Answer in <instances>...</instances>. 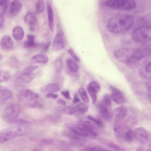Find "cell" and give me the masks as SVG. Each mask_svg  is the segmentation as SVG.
<instances>
[{
  "mask_svg": "<svg viewBox=\"0 0 151 151\" xmlns=\"http://www.w3.org/2000/svg\"><path fill=\"white\" fill-rule=\"evenodd\" d=\"M27 40L24 43V46L25 48L33 47L36 46L37 44L35 42V36L32 35H28L27 36Z\"/></svg>",
  "mask_w": 151,
  "mask_h": 151,
  "instance_id": "cell-27",
  "label": "cell"
},
{
  "mask_svg": "<svg viewBox=\"0 0 151 151\" xmlns=\"http://www.w3.org/2000/svg\"><path fill=\"white\" fill-rule=\"evenodd\" d=\"M66 127L68 129L80 137L91 139H95L97 137L96 133L93 130L74 126L70 124H67Z\"/></svg>",
  "mask_w": 151,
  "mask_h": 151,
  "instance_id": "cell-6",
  "label": "cell"
},
{
  "mask_svg": "<svg viewBox=\"0 0 151 151\" xmlns=\"http://www.w3.org/2000/svg\"><path fill=\"white\" fill-rule=\"evenodd\" d=\"M34 78L32 73H22L14 77L15 81L19 83H27L31 82Z\"/></svg>",
  "mask_w": 151,
  "mask_h": 151,
  "instance_id": "cell-16",
  "label": "cell"
},
{
  "mask_svg": "<svg viewBox=\"0 0 151 151\" xmlns=\"http://www.w3.org/2000/svg\"><path fill=\"white\" fill-rule=\"evenodd\" d=\"M121 121L116 120L114 125V129L115 137L119 141L124 139V130Z\"/></svg>",
  "mask_w": 151,
  "mask_h": 151,
  "instance_id": "cell-15",
  "label": "cell"
},
{
  "mask_svg": "<svg viewBox=\"0 0 151 151\" xmlns=\"http://www.w3.org/2000/svg\"><path fill=\"white\" fill-rule=\"evenodd\" d=\"M50 42H49L44 47V50L45 51H47L49 48L50 46Z\"/></svg>",
  "mask_w": 151,
  "mask_h": 151,
  "instance_id": "cell-56",
  "label": "cell"
},
{
  "mask_svg": "<svg viewBox=\"0 0 151 151\" xmlns=\"http://www.w3.org/2000/svg\"><path fill=\"white\" fill-rule=\"evenodd\" d=\"M8 122L10 124L17 125L30 126L31 125L30 123L28 121L16 118L10 119Z\"/></svg>",
  "mask_w": 151,
  "mask_h": 151,
  "instance_id": "cell-29",
  "label": "cell"
},
{
  "mask_svg": "<svg viewBox=\"0 0 151 151\" xmlns=\"http://www.w3.org/2000/svg\"><path fill=\"white\" fill-rule=\"evenodd\" d=\"M128 120L129 122L130 123L132 124H135L137 122V119L132 116H129Z\"/></svg>",
  "mask_w": 151,
  "mask_h": 151,
  "instance_id": "cell-51",
  "label": "cell"
},
{
  "mask_svg": "<svg viewBox=\"0 0 151 151\" xmlns=\"http://www.w3.org/2000/svg\"><path fill=\"white\" fill-rule=\"evenodd\" d=\"M46 6L49 27L51 31L52 32L54 26L53 11L51 5L48 1H47Z\"/></svg>",
  "mask_w": 151,
  "mask_h": 151,
  "instance_id": "cell-18",
  "label": "cell"
},
{
  "mask_svg": "<svg viewBox=\"0 0 151 151\" xmlns=\"http://www.w3.org/2000/svg\"><path fill=\"white\" fill-rule=\"evenodd\" d=\"M28 105L32 108H41L42 107V105L36 100L29 101Z\"/></svg>",
  "mask_w": 151,
  "mask_h": 151,
  "instance_id": "cell-45",
  "label": "cell"
},
{
  "mask_svg": "<svg viewBox=\"0 0 151 151\" xmlns=\"http://www.w3.org/2000/svg\"><path fill=\"white\" fill-rule=\"evenodd\" d=\"M61 134L63 136L71 139L78 140L83 139L81 137L78 136L68 129L63 131L61 132Z\"/></svg>",
  "mask_w": 151,
  "mask_h": 151,
  "instance_id": "cell-28",
  "label": "cell"
},
{
  "mask_svg": "<svg viewBox=\"0 0 151 151\" xmlns=\"http://www.w3.org/2000/svg\"><path fill=\"white\" fill-rule=\"evenodd\" d=\"M38 66L37 65H31L27 67L22 71V73H31L38 68Z\"/></svg>",
  "mask_w": 151,
  "mask_h": 151,
  "instance_id": "cell-46",
  "label": "cell"
},
{
  "mask_svg": "<svg viewBox=\"0 0 151 151\" xmlns=\"http://www.w3.org/2000/svg\"><path fill=\"white\" fill-rule=\"evenodd\" d=\"M87 90L92 101V103L94 104L97 100V96L95 92L91 89L88 86L87 87Z\"/></svg>",
  "mask_w": 151,
  "mask_h": 151,
  "instance_id": "cell-42",
  "label": "cell"
},
{
  "mask_svg": "<svg viewBox=\"0 0 151 151\" xmlns=\"http://www.w3.org/2000/svg\"><path fill=\"white\" fill-rule=\"evenodd\" d=\"M10 77V74L9 73L0 70V83L7 81Z\"/></svg>",
  "mask_w": 151,
  "mask_h": 151,
  "instance_id": "cell-38",
  "label": "cell"
},
{
  "mask_svg": "<svg viewBox=\"0 0 151 151\" xmlns=\"http://www.w3.org/2000/svg\"><path fill=\"white\" fill-rule=\"evenodd\" d=\"M134 19L131 15L120 14L112 17L107 24V29L113 33H121L128 30L133 26Z\"/></svg>",
  "mask_w": 151,
  "mask_h": 151,
  "instance_id": "cell-1",
  "label": "cell"
},
{
  "mask_svg": "<svg viewBox=\"0 0 151 151\" xmlns=\"http://www.w3.org/2000/svg\"><path fill=\"white\" fill-rule=\"evenodd\" d=\"M57 103L60 105H65L66 104V101L61 98L58 99L56 101Z\"/></svg>",
  "mask_w": 151,
  "mask_h": 151,
  "instance_id": "cell-52",
  "label": "cell"
},
{
  "mask_svg": "<svg viewBox=\"0 0 151 151\" xmlns=\"http://www.w3.org/2000/svg\"><path fill=\"white\" fill-rule=\"evenodd\" d=\"M99 107L100 113L102 118L106 122L111 121L112 119L113 114L110 106L106 105L101 101Z\"/></svg>",
  "mask_w": 151,
  "mask_h": 151,
  "instance_id": "cell-10",
  "label": "cell"
},
{
  "mask_svg": "<svg viewBox=\"0 0 151 151\" xmlns=\"http://www.w3.org/2000/svg\"><path fill=\"white\" fill-rule=\"evenodd\" d=\"M87 118L88 119L92 122H93L94 123L99 127H102L103 126V122L101 120L99 119L96 118L90 115L88 116Z\"/></svg>",
  "mask_w": 151,
  "mask_h": 151,
  "instance_id": "cell-44",
  "label": "cell"
},
{
  "mask_svg": "<svg viewBox=\"0 0 151 151\" xmlns=\"http://www.w3.org/2000/svg\"><path fill=\"white\" fill-rule=\"evenodd\" d=\"M20 107L17 104H14L6 108L3 112L4 119L8 121L9 120L16 118L20 112Z\"/></svg>",
  "mask_w": 151,
  "mask_h": 151,
  "instance_id": "cell-7",
  "label": "cell"
},
{
  "mask_svg": "<svg viewBox=\"0 0 151 151\" xmlns=\"http://www.w3.org/2000/svg\"><path fill=\"white\" fill-rule=\"evenodd\" d=\"M78 124L80 127L93 131L96 128L94 123L89 121L81 120L78 122Z\"/></svg>",
  "mask_w": 151,
  "mask_h": 151,
  "instance_id": "cell-25",
  "label": "cell"
},
{
  "mask_svg": "<svg viewBox=\"0 0 151 151\" xmlns=\"http://www.w3.org/2000/svg\"><path fill=\"white\" fill-rule=\"evenodd\" d=\"M12 94V92L6 88L0 90V100L4 101L11 99Z\"/></svg>",
  "mask_w": 151,
  "mask_h": 151,
  "instance_id": "cell-30",
  "label": "cell"
},
{
  "mask_svg": "<svg viewBox=\"0 0 151 151\" xmlns=\"http://www.w3.org/2000/svg\"><path fill=\"white\" fill-rule=\"evenodd\" d=\"M65 46L64 38L60 33L57 34L55 36L52 42V48L54 51H58L63 49Z\"/></svg>",
  "mask_w": 151,
  "mask_h": 151,
  "instance_id": "cell-13",
  "label": "cell"
},
{
  "mask_svg": "<svg viewBox=\"0 0 151 151\" xmlns=\"http://www.w3.org/2000/svg\"><path fill=\"white\" fill-rule=\"evenodd\" d=\"M53 66L56 73H60L63 69V62L62 60L59 59L55 60L53 63Z\"/></svg>",
  "mask_w": 151,
  "mask_h": 151,
  "instance_id": "cell-34",
  "label": "cell"
},
{
  "mask_svg": "<svg viewBox=\"0 0 151 151\" xmlns=\"http://www.w3.org/2000/svg\"><path fill=\"white\" fill-rule=\"evenodd\" d=\"M88 86L91 89L95 92L99 91L101 89L99 84L95 81L91 82L89 83Z\"/></svg>",
  "mask_w": 151,
  "mask_h": 151,
  "instance_id": "cell-40",
  "label": "cell"
},
{
  "mask_svg": "<svg viewBox=\"0 0 151 151\" xmlns=\"http://www.w3.org/2000/svg\"><path fill=\"white\" fill-rule=\"evenodd\" d=\"M32 151H42L41 150L37 148H35L33 149Z\"/></svg>",
  "mask_w": 151,
  "mask_h": 151,
  "instance_id": "cell-59",
  "label": "cell"
},
{
  "mask_svg": "<svg viewBox=\"0 0 151 151\" xmlns=\"http://www.w3.org/2000/svg\"><path fill=\"white\" fill-rule=\"evenodd\" d=\"M79 151H105V149L97 146L86 147L80 149Z\"/></svg>",
  "mask_w": 151,
  "mask_h": 151,
  "instance_id": "cell-39",
  "label": "cell"
},
{
  "mask_svg": "<svg viewBox=\"0 0 151 151\" xmlns=\"http://www.w3.org/2000/svg\"><path fill=\"white\" fill-rule=\"evenodd\" d=\"M69 69L72 72H76L79 69L78 65L72 58H69L67 60Z\"/></svg>",
  "mask_w": 151,
  "mask_h": 151,
  "instance_id": "cell-31",
  "label": "cell"
},
{
  "mask_svg": "<svg viewBox=\"0 0 151 151\" xmlns=\"http://www.w3.org/2000/svg\"><path fill=\"white\" fill-rule=\"evenodd\" d=\"M58 110L60 113L66 115L73 114L76 111L75 108L69 106L59 107Z\"/></svg>",
  "mask_w": 151,
  "mask_h": 151,
  "instance_id": "cell-26",
  "label": "cell"
},
{
  "mask_svg": "<svg viewBox=\"0 0 151 151\" xmlns=\"http://www.w3.org/2000/svg\"><path fill=\"white\" fill-rule=\"evenodd\" d=\"M105 5L112 9L125 10L135 8L137 3L135 1L132 0H113L106 1Z\"/></svg>",
  "mask_w": 151,
  "mask_h": 151,
  "instance_id": "cell-4",
  "label": "cell"
},
{
  "mask_svg": "<svg viewBox=\"0 0 151 151\" xmlns=\"http://www.w3.org/2000/svg\"><path fill=\"white\" fill-rule=\"evenodd\" d=\"M135 136L141 144L145 145L148 141L149 136L146 131L142 127L137 128L134 132Z\"/></svg>",
  "mask_w": 151,
  "mask_h": 151,
  "instance_id": "cell-11",
  "label": "cell"
},
{
  "mask_svg": "<svg viewBox=\"0 0 151 151\" xmlns=\"http://www.w3.org/2000/svg\"><path fill=\"white\" fill-rule=\"evenodd\" d=\"M6 88L5 87L0 86V90Z\"/></svg>",
  "mask_w": 151,
  "mask_h": 151,
  "instance_id": "cell-60",
  "label": "cell"
},
{
  "mask_svg": "<svg viewBox=\"0 0 151 151\" xmlns=\"http://www.w3.org/2000/svg\"><path fill=\"white\" fill-rule=\"evenodd\" d=\"M99 139L101 143L115 151H125L124 148L111 140L102 137Z\"/></svg>",
  "mask_w": 151,
  "mask_h": 151,
  "instance_id": "cell-14",
  "label": "cell"
},
{
  "mask_svg": "<svg viewBox=\"0 0 151 151\" xmlns=\"http://www.w3.org/2000/svg\"><path fill=\"white\" fill-rule=\"evenodd\" d=\"M22 8L21 2L18 0L12 1L11 3L9 13L13 16L17 15L20 11Z\"/></svg>",
  "mask_w": 151,
  "mask_h": 151,
  "instance_id": "cell-21",
  "label": "cell"
},
{
  "mask_svg": "<svg viewBox=\"0 0 151 151\" xmlns=\"http://www.w3.org/2000/svg\"><path fill=\"white\" fill-rule=\"evenodd\" d=\"M68 52L72 58L76 61L79 62L80 60L78 57L75 54L73 50L71 48L68 50Z\"/></svg>",
  "mask_w": 151,
  "mask_h": 151,
  "instance_id": "cell-48",
  "label": "cell"
},
{
  "mask_svg": "<svg viewBox=\"0 0 151 151\" xmlns=\"http://www.w3.org/2000/svg\"><path fill=\"white\" fill-rule=\"evenodd\" d=\"M151 29L150 25L140 26L132 32L131 37L133 40L138 43L147 42L150 40Z\"/></svg>",
  "mask_w": 151,
  "mask_h": 151,
  "instance_id": "cell-3",
  "label": "cell"
},
{
  "mask_svg": "<svg viewBox=\"0 0 151 151\" xmlns=\"http://www.w3.org/2000/svg\"><path fill=\"white\" fill-rule=\"evenodd\" d=\"M128 113L127 109L124 106H121L116 108L114 111V114L116 120L122 121L126 116Z\"/></svg>",
  "mask_w": 151,
  "mask_h": 151,
  "instance_id": "cell-20",
  "label": "cell"
},
{
  "mask_svg": "<svg viewBox=\"0 0 151 151\" xmlns=\"http://www.w3.org/2000/svg\"><path fill=\"white\" fill-rule=\"evenodd\" d=\"M24 20L30 26H34L37 21L36 16L32 12H29L24 17Z\"/></svg>",
  "mask_w": 151,
  "mask_h": 151,
  "instance_id": "cell-24",
  "label": "cell"
},
{
  "mask_svg": "<svg viewBox=\"0 0 151 151\" xmlns=\"http://www.w3.org/2000/svg\"><path fill=\"white\" fill-rule=\"evenodd\" d=\"M48 61V58L45 55L38 54L34 56L31 59V62L33 63L45 64Z\"/></svg>",
  "mask_w": 151,
  "mask_h": 151,
  "instance_id": "cell-23",
  "label": "cell"
},
{
  "mask_svg": "<svg viewBox=\"0 0 151 151\" xmlns=\"http://www.w3.org/2000/svg\"><path fill=\"white\" fill-rule=\"evenodd\" d=\"M29 126L15 125L4 129L1 132L13 138L29 134L31 132Z\"/></svg>",
  "mask_w": 151,
  "mask_h": 151,
  "instance_id": "cell-5",
  "label": "cell"
},
{
  "mask_svg": "<svg viewBox=\"0 0 151 151\" xmlns=\"http://www.w3.org/2000/svg\"><path fill=\"white\" fill-rule=\"evenodd\" d=\"M13 138L12 137L7 136L1 132L0 133V144L3 143Z\"/></svg>",
  "mask_w": 151,
  "mask_h": 151,
  "instance_id": "cell-47",
  "label": "cell"
},
{
  "mask_svg": "<svg viewBox=\"0 0 151 151\" xmlns=\"http://www.w3.org/2000/svg\"><path fill=\"white\" fill-rule=\"evenodd\" d=\"M78 92L83 101L86 103L89 102V99L85 90L83 88H80Z\"/></svg>",
  "mask_w": 151,
  "mask_h": 151,
  "instance_id": "cell-37",
  "label": "cell"
},
{
  "mask_svg": "<svg viewBox=\"0 0 151 151\" xmlns=\"http://www.w3.org/2000/svg\"><path fill=\"white\" fill-rule=\"evenodd\" d=\"M136 151H146L145 149L142 147H140L138 148Z\"/></svg>",
  "mask_w": 151,
  "mask_h": 151,
  "instance_id": "cell-57",
  "label": "cell"
},
{
  "mask_svg": "<svg viewBox=\"0 0 151 151\" xmlns=\"http://www.w3.org/2000/svg\"><path fill=\"white\" fill-rule=\"evenodd\" d=\"M61 93L66 99L69 100L71 99L70 94V91H61Z\"/></svg>",
  "mask_w": 151,
  "mask_h": 151,
  "instance_id": "cell-49",
  "label": "cell"
},
{
  "mask_svg": "<svg viewBox=\"0 0 151 151\" xmlns=\"http://www.w3.org/2000/svg\"><path fill=\"white\" fill-rule=\"evenodd\" d=\"M17 97L19 100H27L29 101L36 100L39 95L37 93L27 89H22L18 93Z\"/></svg>",
  "mask_w": 151,
  "mask_h": 151,
  "instance_id": "cell-9",
  "label": "cell"
},
{
  "mask_svg": "<svg viewBox=\"0 0 151 151\" xmlns=\"http://www.w3.org/2000/svg\"><path fill=\"white\" fill-rule=\"evenodd\" d=\"M151 62L144 64L140 68L139 71V75L142 78L149 80L151 77Z\"/></svg>",
  "mask_w": 151,
  "mask_h": 151,
  "instance_id": "cell-17",
  "label": "cell"
},
{
  "mask_svg": "<svg viewBox=\"0 0 151 151\" xmlns=\"http://www.w3.org/2000/svg\"><path fill=\"white\" fill-rule=\"evenodd\" d=\"M13 37L16 40H22L24 35V32L23 28L20 26H16L13 28L12 31Z\"/></svg>",
  "mask_w": 151,
  "mask_h": 151,
  "instance_id": "cell-22",
  "label": "cell"
},
{
  "mask_svg": "<svg viewBox=\"0 0 151 151\" xmlns=\"http://www.w3.org/2000/svg\"><path fill=\"white\" fill-rule=\"evenodd\" d=\"M111 99L109 94H105L104 95L102 101L106 105L110 106L111 103Z\"/></svg>",
  "mask_w": 151,
  "mask_h": 151,
  "instance_id": "cell-43",
  "label": "cell"
},
{
  "mask_svg": "<svg viewBox=\"0 0 151 151\" xmlns=\"http://www.w3.org/2000/svg\"><path fill=\"white\" fill-rule=\"evenodd\" d=\"M151 50L148 47L135 49L132 55L127 60V66L131 68L139 67L146 63L150 58Z\"/></svg>",
  "mask_w": 151,
  "mask_h": 151,
  "instance_id": "cell-2",
  "label": "cell"
},
{
  "mask_svg": "<svg viewBox=\"0 0 151 151\" xmlns=\"http://www.w3.org/2000/svg\"><path fill=\"white\" fill-rule=\"evenodd\" d=\"M2 58V56L0 54V61Z\"/></svg>",
  "mask_w": 151,
  "mask_h": 151,
  "instance_id": "cell-61",
  "label": "cell"
},
{
  "mask_svg": "<svg viewBox=\"0 0 151 151\" xmlns=\"http://www.w3.org/2000/svg\"><path fill=\"white\" fill-rule=\"evenodd\" d=\"M136 49L132 48H122L115 50L114 52L115 58L118 60L125 62L132 55Z\"/></svg>",
  "mask_w": 151,
  "mask_h": 151,
  "instance_id": "cell-8",
  "label": "cell"
},
{
  "mask_svg": "<svg viewBox=\"0 0 151 151\" xmlns=\"http://www.w3.org/2000/svg\"><path fill=\"white\" fill-rule=\"evenodd\" d=\"M111 90V99L116 103L122 104L125 100V96L123 93L115 87L110 86Z\"/></svg>",
  "mask_w": 151,
  "mask_h": 151,
  "instance_id": "cell-12",
  "label": "cell"
},
{
  "mask_svg": "<svg viewBox=\"0 0 151 151\" xmlns=\"http://www.w3.org/2000/svg\"><path fill=\"white\" fill-rule=\"evenodd\" d=\"M45 91L50 93L57 92L59 91V87L55 83H50L44 87Z\"/></svg>",
  "mask_w": 151,
  "mask_h": 151,
  "instance_id": "cell-32",
  "label": "cell"
},
{
  "mask_svg": "<svg viewBox=\"0 0 151 151\" xmlns=\"http://www.w3.org/2000/svg\"><path fill=\"white\" fill-rule=\"evenodd\" d=\"M10 1L8 0H0V6L3 13L6 12L10 4Z\"/></svg>",
  "mask_w": 151,
  "mask_h": 151,
  "instance_id": "cell-41",
  "label": "cell"
},
{
  "mask_svg": "<svg viewBox=\"0 0 151 151\" xmlns=\"http://www.w3.org/2000/svg\"><path fill=\"white\" fill-rule=\"evenodd\" d=\"M4 22V19L3 16L0 14V28L3 25Z\"/></svg>",
  "mask_w": 151,
  "mask_h": 151,
  "instance_id": "cell-54",
  "label": "cell"
},
{
  "mask_svg": "<svg viewBox=\"0 0 151 151\" xmlns=\"http://www.w3.org/2000/svg\"><path fill=\"white\" fill-rule=\"evenodd\" d=\"M0 45L3 50L7 51L11 49L13 46V42L12 39L9 36H3L1 41Z\"/></svg>",
  "mask_w": 151,
  "mask_h": 151,
  "instance_id": "cell-19",
  "label": "cell"
},
{
  "mask_svg": "<svg viewBox=\"0 0 151 151\" xmlns=\"http://www.w3.org/2000/svg\"><path fill=\"white\" fill-rule=\"evenodd\" d=\"M134 133L131 129L127 130L125 132L124 139L126 142L129 143L133 142L134 139Z\"/></svg>",
  "mask_w": 151,
  "mask_h": 151,
  "instance_id": "cell-33",
  "label": "cell"
},
{
  "mask_svg": "<svg viewBox=\"0 0 151 151\" xmlns=\"http://www.w3.org/2000/svg\"><path fill=\"white\" fill-rule=\"evenodd\" d=\"M75 108L79 114H83L87 112L88 107L86 104L82 103L77 105Z\"/></svg>",
  "mask_w": 151,
  "mask_h": 151,
  "instance_id": "cell-35",
  "label": "cell"
},
{
  "mask_svg": "<svg viewBox=\"0 0 151 151\" xmlns=\"http://www.w3.org/2000/svg\"><path fill=\"white\" fill-rule=\"evenodd\" d=\"M44 1L42 0L38 1L36 4L35 10L37 13H42L43 11L45 8Z\"/></svg>",
  "mask_w": 151,
  "mask_h": 151,
  "instance_id": "cell-36",
  "label": "cell"
},
{
  "mask_svg": "<svg viewBox=\"0 0 151 151\" xmlns=\"http://www.w3.org/2000/svg\"><path fill=\"white\" fill-rule=\"evenodd\" d=\"M80 101V99L78 98L77 94L75 93L74 95V98L73 100V102L74 103H76Z\"/></svg>",
  "mask_w": 151,
  "mask_h": 151,
  "instance_id": "cell-53",
  "label": "cell"
},
{
  "mask_svg": "<svg viewBox=\"0 0 151 151\" xmlns=\"http://www.w3.org/2000/svg\"><path fill=\"white\" fill-rule=\"evenodd\" d=\"M58 95L52 93H49L45 95V97L47 98H50L54 99H56L58 97Z\"/></svg>",
  "mask_w": 151,
  "mask_h": 151,
  "instance_id": "cell-50",
  "label": "cell"
},
{
  "mask_svg": "<svg viewBox=\"0 0 151 151\" xmlns=\"http://www.w3.org/2000/svg\"><path fill=\"white\" fill-rule=\"evenodd\" d=\"M11 151H17L16 150H12Z\"/></svg>",
  "mask_w": 151,
  "mask_h": 151,
  "instance_id": "cell-62",
  "label": "cell"
},
{
  "mask_svg": "<svg viewBox=\"0 0 151 151\" xmlns=\"http://www.w3.org/2000/svg\"><path fill=\"white\" fill-rule=\"evenodd\" d=\"M151 92H148L147 95L148 99V100L150 101L151 98H150V96H151Z\"/></svg>",
  "mask_w": 151,
  "mask_h": 151,
  "instance_id": "cell-58",
  "label": "cell"
},
{
  "mask_svg": "<svg viewBox=\"0 0 151 151\" xmlns=\"http://www.w3.org/2000/svg\"><path fill=\"white\" fill-rule=\"evenodd\" d=\"M145 86L148 92H150L151 91L150 83L147 82L145 83Z\"/></svg>",
  "mask_w": 151,
  "mask_h": 151,
  "instance_id": "cell-55",
  "label": "cell"
}]
</instances>
